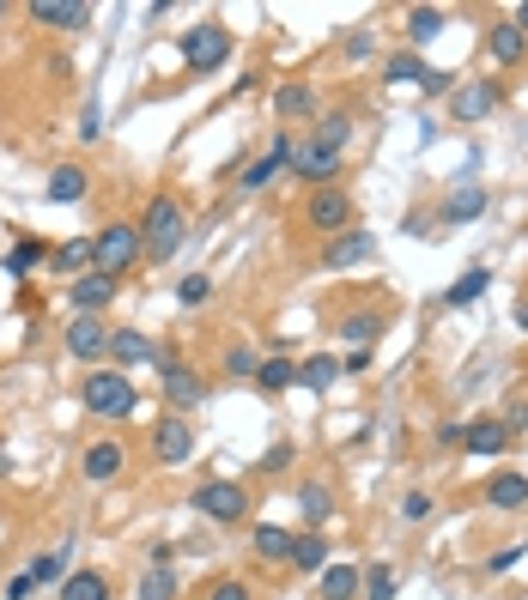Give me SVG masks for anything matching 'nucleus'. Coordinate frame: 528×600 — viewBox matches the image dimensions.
I'll return each mask as SVG.
<instances>
[{"label": "nucleus", "instance_id": "26", "mask_svg": "<svg viewBox=\"0 0 528 600\" xmlns=\"http://www.w3.org/2000/svg\"><path fill=\"white\" fill-rule=\"evenodd\" d=\"M358 582H365V564L334 558L329 570H322V600H358Z\"/></svg>", "mask_w": 528, "mask_h": 600}, {"label": "nucleus", "instance_id": "47", "mask_svg": "<svg viewBox=\"0 0 528 600\" xmlns=\"http://www.w3.org/2000/svg\"><path fill=\"white\" fill-rule=\"evenodd\" d=\"M523 552H528V546H504V552H492V558H486V570H492V576L516 570V564H523Z\"/></svg>", "mask_w": 528, "mask_h": 600}, {"label": "nucleus", "instance_id": "54", "mask_svg": "<svg viewBox=\"0 0 528 600\" xmlns=\"http://www.w3.org/2000/svg\"><path fill=\"white\" fill-rule=\"evenodd\" d=\"M7 468H13V461H7V443H0V480H7Z\"/></svg>", "mask_w": 528, "mask_h": 600}, {"label": "nucleus", "instance_id": "39", "mask_svg": "<svg viewBox=\"0 0 528 600\" xmlns=\"http://www.w3.org/2000/svg\"><path fill=\"white\" fill-rule=\"evenodd\" d=\"M25 576H31V582H37V588H49V582H67V552H37Z\"/></svg>", "mask_w": 528, "mask_h": 600}, {"label": "nucleus", "instance_id": "30", "mask_svg": "<svg viewBox=\"0 0 528 600\" xmlns=\"http://www.w3.org/2000/svg\"><path fill=\"white\" fill-rule=\"evenodd\" d=\"M291 382H298V365H291L286 353H267L262 365H255V389L262 394H286Z\"/></svg>", "mask_w": 528, "mask_h": 600}, {"label": "nucleus", "instance_id": "15", "mask_svg": "<svg viewBox=\"0 0 528 600\" xmlns=\"http://www.w3.org/2000/svg\"><path fill=\"white\" fill-rule=\"evenodd\" d=\"M291 152H298V140H291V134L279 128V134H274V146H267V152L255 158L250 170H243V195H262V188L274 183L279 170H291Z\"/></svg>", "mask_w": 528, "mask_h": 600}, {"label": "nucleus", "instance_id": "34", "mask_svg": "<svg viewBox=\"0 0 528 600\" xmlns=\"http://www.w3.org/2000/svg\"><path fill=\"white\" fill-rule=\"evenodd\" d=\"M55 600H110V576L104 570H67Z\"/></svg>", "mask_w": 528, "mask_h": 600}, {"label": "nucleus", "instance_id": "43", "mask_svg": "<svg viewBox=\"0 0 528 600\" xmlns=\"http://www.w3.org/2000/svg\"><path fill=\"white\" fill-rule=\"evenodd\" d=\"M207 291H213V279H207V274H188V279H176V303H183V310L207 303Z\"/></svg>", "mask_w": 528, "mask_h": 600}, {"label": "nucleus", "instance_id": "32", "mask_svg": "<svg viewBox=\"0 0 528 600\" xmlns=\"http://www.w3.org/2000/svg\"><path fill=\"white\" fill-rule=\"evenodd\" d=\"M310 140L346 152V146H353V116H346V109H317V128H310Z\"/></svg>", "mask_w": 528, "mask_h": 600}, {"label": "nucleus", "instance_id": "28", "mask_svg": "<svg viewBox=\"0 0 528 600\" xmlns=\"http://www.w3.org/2000/svg\"><path fill=\"white\" fill-rule=\"evenodd\" d=\"M486 286H492V267L474 262L462 279H456V286L444 291V310H468V303H480V298H486Z\"/></svg>", "mask_w": 528, "mask_h": 600}, {"label": "nucleus", "instance_id": "27", "mask_svg": "<svg viewBox=\"0 0 528 600\" xmlns=\"http://www.w3.org/2000/svg\"><path fill=\"white\" fill-rule=\"evenodd\" d=\"M274 116L279 122H310V116H317V92H310L305 79L279 85V92H274Z\"/></svg>", "mask_w": 528, "mask_h": 600}, {"label": "nucleus", "instance_id": "5", "mask_svg": "<svg viewBox=\"0 0 528 600\" xmlns=\"http://www.w3.org/2000/svg\"><path fill=\"white\" fill-rule=\"evenodd\" d=\"M195 509L207 516V522H219V528H238L255 504H250V485H238V480H207V485H195Z\"/></svg>", "mask_w": 528, "mask_h": 600}, {"label": "nucleus", "instance_id": "42", "mask_svg": "<svg viewBox=\"0 0 528 600\" xmlns=\"http://www.w3.org/2000/svg\"><path fill=\"white\" fill-rule=\"evenodd\" d=\"M291 461H298V443H286V437H279V443H267V455L255 461V473H267V480H274V473H286Z\"/></svg>", "mask_w": 528, "mask_h": 600}, {"label": "nucleus", "instance_id": "12", "mask_svg": "<svg viewBox=\"0 0 528 600\" xmlns=\"http://www.w3.org/2000/svg\"><path fill=\"white\" fill-rule=\"evenodd\" d=\"M370 255H377V236L353 224V231H341V236H329V243H322L317 267H329V274H346V267H365Z\"/></svg>", "mask_w": 528, "mask_h": 600}, {"label": "nucleus", "instance_id": "6", "mask_svg": "<svg viewBox=\"0 0 528 600\" xmlns=\"http://www.w3.org/2000/svg\"><path fill=\"white\" fill-rule=\"evenodd\" d=\"M498 104H504V85H498L492 73H474V79H462V85L449 92V122L474 128V122H486Z\"/></svg>", "mask_w": 528, "mask_h": 600}, {"label": "nucleus", "instance_id": "16", "mask_svg": "<svg viewBox=\"0 0 528 600\" xmlns=\"http://www.w3.org/2000/svg\"><path fill=\"white\" fill-rule=\"evenodd\" d=\"M116 286L122 279H110V274H80L73 279V286H67V303H73V315H104L110 303H116Z\"/></svg>", "mask_w": 528, "mask_h": 600}, {"label": "nucleus", "instance_id": "3", "mask_svg": "<svg viewBox=\"0 0 528 600\" xmlns=\"http://www.w3.org/2000/svg\"><path fill=\"white\" fill-rule=\"evenodd\" d=\"M80 401L92 406L97 418H110V425H122V418H134V406H140V394H134V382L122 377V370H92L80 389Z\"/></svg>", "mask_w": 528, "mask_h": 600}, {"label": "nucleus", "instance_id": "46", "mask_svg": "<svg viewBox=\"0 0 528 600\" xmlns=\"http://www.w3.org/2000/svg\"><path fill=\"white\" fill-rule=\"evenodd\" d=\"M80 140H104V104H85V116H80Z\"/></svg>", "mask_w": 528, "mask_h": 600}, {"label": "nucleus", "instance_id": "45", "mask_svg": "<svg viewBox=\"0 0 528 600\" xmlns=\"http://www.w3.org/2000/svg\"><path fill=\"white\" fill-rule=\"evenodd\" d=\"M432 492H408V497H401V522H425V516H432Z\"/></svg>", "mask_w": 528, "mask_h": 600}, {"label": "nucleus", "instance_id": "51", "mask_svg": "<svg viewBox=\"0 0 528 600\" xmlns=\"http://www.w3.org/2000/svg\"><path fill=\"white\" fill-rule=\"evenodd\" d=\"M468 437V425H456V418H449V425H437V443H462Z\"/></svg>", "mask_w": 528, "mask_h": 600}, {"label": "nucleus", "instance_id": "44", "mask_svg": "<svg viewBox=\"0 0 528 600\" xmlns=\"http://www.w3.org/2000/svg\"><path fill=\"white\" fill-rule=\"evenodd\" d=\"M207 600H255V588L243 582V576H219V582L207 588Z\"/></svg>", "mask_w": 528, "mask_h": 600}, {"label": "nucleus", "instance_id": "7", "mask_svg": "<svg viewBox=\"0 0 528 600\" xmlns=\"http://www.w3.org/2000/svg\"><path fill=\"white\" fill-rule=\"evenodd\" d=\"M159 382H164V401H171V413H195L200 401H207V382L195 377V370L176 358V346H159Z\"/></svg>", "mask_w": 528, "mask_h": 600}, {"label": "nucleus", "instance_id": "18", "mask_svg": "<svg viewBox=\"0 0 528 600\" xmlns=\"http://www.w3.org/2000/svg\"><path fill=\"white\" fill-rule=\"evenodd\" d=\"M25 13L49 31H85L92 25V7H85V0H31Z\"/></svg>", "mask_w": 528, "mask_h": 600}, {"label": "nucleus", "instance_id": "37", "mask_svg": "<svg viewBox=\"0 0 528 600\" xmlns=\"http://www.w3.org/2000/svg\"><path fill=\"white\" fill-rule=\"evenodd\" d=\"M334 377H341V358H329V353H317V358H305V365H298V382H305V389H334Z\"/></svg>", "mask_w": 528, "mask_h": 600}, {"label": "nucleus", "instance_id": "1", "mask_svg": "<svg viewBox=\"0 0 528 600\" xmlns=\"http://www.w3.org/2000/svg\"><path fill=\"white\" fill-rule=\"evenodd\" d=\"M183 243H188V212H183V200H176L171 188H159V195L146 200V224H140L146 262H171Z\"/></svg>", "mask_w": 528, "mask_h": 600}, {"label": "nucleus", "instance_id": "14", "mask_svg": "<svg viewBox=\"0 0 528 600\" xmlns=\"http://www.w3.org/2000/svg\"><path fill=\"white\" fill-rule=\"evenodd\" d=\"M110 370H122L128 377L134 365H159V339H146L140 327H110Z\"/></svg>", "mask_w": 528, "mask_h": 600}, {"label": "nucleus", "instance_id": "22", "mask_svg": "<svg viewBox=\"0 0 528 600\" xmlns=\"http://www.w3.org/2000/svg\"><path fill=\"white\" fill-rule=\"evenodd\" d=\"M85 188H92V176L80 164H55L49 183H43V200L49 207H73V200H85Z\"/></svg>", "mask_w": 528, "mask_h": 600}, {"label": "nucleus", "instance_id": "41", "mask_svg": "<svg viewBox=\"0 0 528 600\" xmlns=\"http://www.w3.org/2000/svg\"><path fill=\"white\" fill-rule=\"evenodd\" d=\"M255 365H262V353H255V346H225V377L255 382Z\"/></svg>", "mask_w": 528, "mask_h": 600}, {"label": "nucleus", "instance_id": "38", "mask_svg": "<svg viewBox=\"0 0 528 600\" xmlns=\"http://www.w3.org/2000/svg\"><path fill=\"white\" fill-rule=\"evenodd\" d=\"M395 570L389 564H365V582H358V600H395Z\"/></svg>", "mask_w": 528, "mask_h": 600}, {"label": "nucleus", "instance_id": "24", "mask_svg": "<svg viewBox=\"0 0 528 600\" xmlns=\"http://www.w3.org/2000/svg\"><path fill=\"white\" fill-rule=\"evenodd\" d=\"M298 509H305V534H322L341 504H334V492L322 480H310V485H298Z\"/></svg>", "mask_w": 528, "mask_h": 600}, {"label": "nucleus", "instance_id": "29", "mask_svg": "<svg viewBox=\"0 0 528 600\" xmlns=\"http://www.w3.org/2000/svg\"><path fill=\"white\" fill-rule=\"evenodd\" d=\"M329 564H334V552H329V540H322V534H298V540H291V570L322 576Z\"/></svg>", "mask_w": 528, "mask_h": 600}, {"label": "nucleus", "instance_id": "8", "mask_svg": "<svg viewBox=\"0 0 528 600\" xmlns=\"http://www.w3.org/2000/svg\"><path fill=\"white\" fill-rule=\"evenodd\" d=\"M61 346H67V358H80V365L97 370L110 358V322H104V315H67Z\"/></svg>", "mask_w": 528, "mask_h": 600}, {"label": "nucleus", "instance_id": "17", "mask_svg": "<svg viewBox=\"0 0 528 600\" xmlns=\"http://www.w3.org/2000/svg\"><path fill=\"white\" fill-rule=\"evenodd\" d=\"M486 207H492L486 183H456L444 195V207H437V219L444 224H474V219H486Z\"/></svg>", "mask_w": 528, "mask_h": 600}, {"label": "nucleus", "instance_id": "48", "mask_svg": "<svg viewBox=\"0 0 528 600\" xmlns=\"http://www.w3.org/2000/svg\"><path fill=\"white\" fill-rule=\"evenodd\" d=\"M420 92H425V97H437V92H456V73H437V67H432V73L420 79Z\"/></svg>", "mask_w": 528, "mask_h": 600}, {"label": "nucleus", "instance_id": "10", "mask_svg": "<svg viewBox=\"0 0 528 600\" xmlns=\"http://www.w3.org/2000/svg\"><path fill=\"white\" fill-rule=\"evenodd\" d=\"M152 455H159V468H188L195 461V425L183 413H164L152 425Z\"/></svg>", "mask_w": 528, "mask_h": 600}, {"label": "nucleus", "instance_id": "33", "mask_svg": "<svg viewBox=\"0 0 528 600\" xmlns=\"http://www.w3.org/2000/svg\"><path fill=\"white\" fill-rule=\"evenodd\" d=\"M444 25H449L444 7H413V13H408V43H413V55H420L432 37H444Z\"/></svg>", "mask_w": 528, "mask_h": 600}, {"label": "nucleus", "instance_id": "25", "mask_svg": "<svg viewBox=\"0 0 528 600\" xmlns=\"http://www.w3.org/2000/svg\"><path fill=\"white\" fill-rule=\"evenodd\" d=\"M504 443H510V431H504V418H474V425H468V437H462V449H468L474 461L504 455Z\"/></svg>", "mask_w": 528, "mask_h": 600}, {"label": "nucleus", "instance_id": "50", "mask_svg": "<svg viewBox=\"0 0 528 600\" xmlns=\"http://www.w3.org/2000/svg\"><path fill=\"white\" fill-rule=\"evenodd\" d=\"M31 588H37V582H31V576H25V570H19V576H13V582H7V600H31Z\"/></svg>", "mask_w": 528, "mask_h": 600}, {"label": "nucleus", "instance_id": "35", "mask_svg": "<svg viewBox=\"0 0 528 600\" xmlns=\"http://www.w3.org/2000/svg\"><path fill=\"white\" fill-rule=\"evenodd\" d=\"M43 262H49V243H37V236H25V243H13V255H7V262H0V267H7V274H13V279H31V274H37Z\"/></svg>", "mask_w": 528, "mask_h": 600}, {"label": "nucleus", "instance_id": "2", "mask_svg": "<svg viewBox=\"0 0 528 600\" xmlns=\"http://www.w3.org/2000/svg\"><path fill=\"white\" fill-rule=\"evenodd\" d=\"M140 262H146V249H140V224L134 219H110L104 231L92 236V267L97 274L122 279V274H134Z\"/></svg>", "mask_w": 528, "mask_h": 600}, {"label": "nucleus", "instance_id": "40", "mask_svg": "<svg viewBox=\"0 0 528 600\" xmlns=\"http://www.w3.org/2000/svg\"><path fill=\"white\" fill-rule=\"evenodd\" d=\"M140 600H176V570L171 564H152V570L140 576Z\"/></svg>", "mask_w": 528, "mask_h": 600}, {"label": "nucleus", "instance_id": "53", "mask_svg": "<svg viewBox=\"0 0 528 600\" xmlns=\"http://www.w3.org/2000/svg\"><path fill=\"white\" fill-rule=\"evenodd\" d=\"M516 327L528 334V298H516Z\"/></svg>", "mask_w": 528, "mask_h": 600}, {"label": "nucleus", "instance_id": "13", "mask_svg": "<svg viewBox=\"0 0 528 600\" xmlns=\"http://www.w3.org/2000/svg\"><path fill=\"white\" fill-rule=\"evenodd\" d=\"M122 468H128V449H122L116 437H97V443L80 449V480L85 485H116Z\"/></svg>", "mask_w": 528, "mask_h": 600}, {"label": "nucleus", "instance_id": "19", "mask_svg": "<svg viewBox=\"0 0 528 600\" xmlns=\"http://www.w3.org/2000/svg\"><path fill=\"white\" fill-rule=\"evenodd\" d=\"M486 55H492V67H523L528 61V37L516 31V19H492L486 25Z\"/></svg>", "mask_w": 528, "mask_h": 600}, {"label": "nucleus", "instance_id": "36", "mask_svg": "<svg viewBox=\"0 0 528 600\" xmlns=\"http://www.w3.org/2000/svg\"><path fill=\"white\" fill-rule=\"evenodd\" d=\"M425 73H432V67H425L413 49H395V55L383 61V85H420Z\"/></svg>", "mask_w": 528, "mask_h": 600}, {"label": "nucleus", "instance_id": "52", "mask_svg": "<svg viewBox=\"0 0 528 600\" xmlns=\"http://www.w3.org/2000/svg\"><path fill=\"white\" fill-rule=\"evenodd\" d=\"M510 19H516V31H523V37H528V0H523V7H516Z\"/></svg>", "mask_w": 528, "mask_h": 600}, {"label": "nucleus", "instance_id": "11", "mask_svg": "<svg viewBox=\"0 0 528 600\" xmlns=\"http://www.w3.org/2000/svg\"><path fill=\"white\" fill-rule=\"evenodd\" d=\"M183 61H188V73H213V67H225V61H231V31L213 25V19H207V25H195L183 37Z\"/></svg>", "mask_w": 528, "mask_h": 600}, {"label": "nucleus", "instance_id": "20", "mask_svg": "<svg viewBox=\"0 0 528 600\" xmlns=\"http://www.w3.org/2000/svg\"><path fill=\"white\" fill-rule=\"evenodd\" d=\"M43 267H49L55 279H67V286H73L80 274H92V236H67V243H55Z\"/></svg>", "mask_w": 528, "mask_h": 600}, {"label": "nucleus", "instance_id": "23", "mask_svg": "<svg viewBox=\"0 0 528 600\" xmlns=\"http://www.w3.org/2000/svg\"><path fill=\"white\" fill-rule=\"evenodd\" d=\"M486 509H528V473H516V468H504V473H492L486 480Z\"/></svg>", "mask_w": 528, "mask_h": 600}, {"label": "nucleus", "instance_id": "21", "mask_svg": "<svg viewBox=\"0 0 528 600\" xmlns=\"http://www.w3.org/2000/svg\"><path fill=\"white\" fill-rule=\"evenodd\" d=\"M383 327H389V310H370V303H365V310H346L341 315V339L353 346V353H370V339L383 334Z\"/></svg>", "mask_w": 528, "mask_h": 600}, {"label": "nucleus", "instance_id": "31", "mask_svg": "<svg viewBox=\"0 0 528 600\" xmlns=\"http://www.w3.org/2000/svg\"><path fill=\"white\" fill-rule=\"evenodd\" d=\"M291 540H298L291 528L262 522V528H255V558H262V564H291Z\"/></svg>", "mask_w": 528, "mask_h": 600}, {"label": "nucleus", "instance_id": "49", "mask_svg": "<svg viewBox=\"0 0 528 600\" xmlns=\"http://www.w3.org/2000/svg\"><path fill=\"white\" fill-rule=\"evenodd\" d=\"M504 431H510V437H516V431H528V401H516V406H510V418H504Z\"/></svg>", "mask_w": 528, "mask_h": 600}, {"label": "nucleus", "instance_id": "9", "mask_svg": "<svg viewBox=\"0 0 528 600\" xmlns=\"http://www.w3.org/2000/svg\"><path fill=\"white\" fill-rule=\"evenodd\" d=\"M341 164H346V152H334L322 140H298V152H291V176L310 188H334L341 183Z\"/></svg>", "mask_w": 528, "mask_h": 600}, {"label": "nucleus", "instance_id": "4", "mask_svg": "<svg viewBox=\"0 0 528 600\" xmlns=\"http://www.w3.org/2000/svg\"><path fill=\"white\" fill-rule=\"evenodd\" d=\"M298 219H305L317 236H341V231H353L358 207H353V195L334 183V188H310V200H305V212H298Z\"/></svg>", "mask_w": 528, "mask_h": 600}]
</instances>
